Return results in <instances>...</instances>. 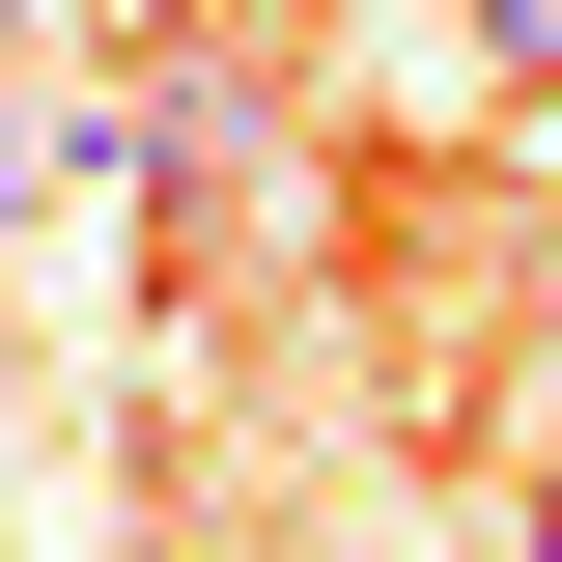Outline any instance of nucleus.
Wrapping results in <instances>:
<instances>
[{
    "label": "nucleus",
    "mask_w": 562,
    "mask_h": 562,
    "mask_svg": "<svg viewBox=\"0 0 562 562\" xmlns=\"http://www.w3.org/2000/svg\"><path fill=\"white\" fill-rule=\"evenodd\" d=\"M450 29H479V57L535 85V113H562V0H450Z\"/></svg>",
    "instance_id": "nucleus-1"
},
{
    "label": "nucleus",
    "mask_w": 562,
    "mask_h": 562,
    "mask_svg": "<svg viewBox=\"0 0 562 562\" xmlns=\"http://www.w3.org/2000/svg\"><path fill=\"white\" fill-rule=\"evenodd\" d=\"M535 562H562V479H535Z\"/></svg>",
    "instance_id": "nucleus-2"
},
{
    "label": "nucleus",
    "mask_w": 562,
    "mask_h": 562,
    "mask_svg": "<svg viewBox=\"0 0 562 562\" xmlns=\"http://www.w3.org/2000/svg\"><path fill=\"white\" fill-rule=\"evenodd\" d=\"M0 198H29V140H0Z\"/></svg>",
    "instance_id": "nucleus-3"
}]
</instances>
